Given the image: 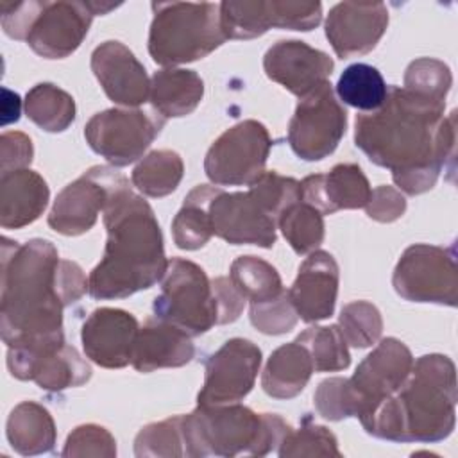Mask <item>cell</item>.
I'll list each match as a JSON object with an SVG mask.
<instances>
[{
  "label": "cell",
  "instance_id": "16",
  "mask_svg": "<svg viewBox=\"0 0 458 458\" xmlns=\"http://www.w3.org/2000/svg\"><path fill=\"white\" fill-rule=\"evenodd\" d=\"M122 177L120 172L109 166L89 168L57 193L48 215V225L64 236H79L89 231Z\"/></svg>",
  "mask_w": 458,
  "mask_h": 458
},
{
  "label": "cell",
  "instance_id": "13",
  "mask_svg": "<svg viewBox=\"0 0 458 458\" xmlns=\"http://www.w3.org/2000/svg\"><path fill=\"white\" fill-rule=\"evenodd\" d=\"M7 369L21 381H34L48 392L81 386L91 377L89 363L64 338L9 347Z\"/></svg>",
  "mask_w": 458,
  "mask_h": 458
},
{
  "label": "cell",
  "instance_id": "9",
  "mask_svg": "<svg viewBox=\"0 0 458 458\" xmlns=\"http://www.w3.org/2000/svg\"><path fill=\"white\" fill-rule=\"evenodd\" d=\"M392 284L397 295L406 301L456 306L458 268L454 247L410 245L394 268Z\"/></svg>",
  "mask_w": 458,
  "mask_h": 458
},
{
  "label": "cell",
  "instance_id": "38",
  "mask_svg": "<svg viewBox=\"0 0 458 458\" xmlns=\"http://www.w3.org/2000/svg\"><path fill=\"white\" fill-rule=\"evenodd\" d=\"M181 417L182 415H174L141 428L134 438V454L140 458L186 456L181 431Z\"/></svg>",
  "mask_w": 458,
  "mask_h": 458
},
{
  "label": "cell",
  "instance_id": "32",
  "mask_svg": "<svg viewBox=\"0 0 458 458\" xmlns=\"http://www.w3.org/2000/svg\"><path fill=\"white\" fill-rule=\"evenodd\" d=\"M388 86L377 68L354 63L344 70L336 82V95L342 102L360 111H376L386 100Z\"/></svg>",
  "mask_w": 458,
  "mask_h": 458
},
{
  "label": "cell",
  "instance_id": "50",
  "mask_svg": "<svg viewBox=\"0 0 458 458\" xmlns=\"http://www.w3.org/2000/svg\"><path fill=\"white\" fill-rule=\"evenodd\" d=\"M4 100H2V125H7L11 122H18L20 111H21V100L20 95L4 88L2 89Z\"/></svg>",
  "mask_w": 458,
  "mask_h": 458
},
{
  "label": "cell",
  "instance_id": "49",
  "mask_svg": "<svg viewBox=\"0 0 458 458\" xmlns=\"http://www.w3.org/2000/svg\"><path fill=\"white\" fill-rule=\"evenodd\" d=\"M88 290V279L82 268L70 259H59L57 265V293L64 306L79 301Z\"/></svg>",
  "mask_w": 458,
  "mask_h": 458
},
{
  "label": "cell",
  "instance_id": "37",
  "mask_svg": "<svg viewBox=\"0 0 458 458\" xmlns=\"http://www.w3.org/2000/svg\"><path fill=\"white\" fill-rule=\"evenodd\" d=\"M338 329L347 345L363 349L381 338L383 318L379 310L367 301H352L345 304L338 317Z\"/></svg>",
  "mask_w": 458,
  "mask_h": 458
},
{
  "label": "cell",
  "instance_id": "4",
  "mask_svg": "<svg viewBox=\"0 0 458 458\" xmlns=\"http://www.w3.org/2000/svg\"><path fill=\"white\" fill-rule=\"evenodd\" d=\"M456 401V372L451 358L424 354L413 361L403 386L361 426L369 435L383 440L442 442L454 429Z\"/></svg>",
  "mask_w": 458,
  "mask_h": 458
},
{
  "label": "cell",
  "instance_id": "3",
  "mask_svg": "<svg viewBox=\"0 0 458 458\" xmlns=\"http://www.w3.org/2000/svg\"><path fill=\"white\" fill-rule=\"evenodd\" d=\"M57 265V249L48 240L18 245L2 238L0 324L7 347L64 336Z\"/></svg>",
  "mask_w": 458,
  "mask_h": 458
},
{
  "label": "cell",
  "instance_id": "42",
  "mask_svg": "<svg viewBox=\"0 0 458 458\" xmlns=\"http://www.w3.org/2000/svg\"><path fill=\"white\" fill-rule=\"evenodd\" d=\"M249 317L252 326L265 335H283L292 331L297 324V313L286 290L270 301L250 304Z\"/></svg>",
  "mask_w": 458,
  "mask_h": 458
},
{
  "label": "cell",
  "instance_id": "19",
  "mask_svg": "<svg viewBox=\"0 0 458 458\" xmlns=\"http://www.w3.org/2000/svg\"><path fill=\"white\" fill-rule=\"evenodd\" d=\"M333 66L335 63L326 52L297 39L277 41L263 57L267 77L299 98L326 82Z\"/></svg>",
  "mask_w": 458,
  "mask_h": 458
},
{
  "label": "cell",
  "instance_id": "26",
  "mask_svg": "<svg viewBox=\"0 0 458 458\" xmlns=\"http://www.w3.org/2000/svg\"><path fill=\"white\" fill-rule=\"evenodd\" d=\"M204 97V82L186 68H163L150 79V104L163 118H179L195 111Z\"/></svg>",
  "mask_w": 458,
  "mask_h": 458
},
{
  "label": "cell",
  "instance_id": "41",
  "mask_svg": "<svg viewBox=\"0 0 458 458\" xmlns=\"http://www.w3.org/2000/svg\"><path fill=\"white\" fill-rule=\"evenodd\" d=\"M451 84H453V75L449 66L431 57H420L411 61L404 73L406 89L438 102H445Z\"/></svg>",
  "mask_w": 458,
  "mask_h": 458
},
{
  "label": "cell",
  "instance_id": "22",
  "mask_svg": "<svg viewBox=\"0 0 458 458\" xmlns=\"http://www.w3.org/2000/svg\"><path fill=\"white\" fill-rule=\"evenodd\" d=\"M338 265L326 250H313L299 267L288 299L301 320L311 324L329 318L338 293Z\"/></svg>",
  "mask_w": 458,
  "mask_h": 458
},
{
  "label": "cell",
  "instance_id": "8",
  "mask_svg": "<svg viewBox=\"0 0 458 458\" xmlns=\"http://www.w3.org/2000/svg\"><path fill=\"white\" fill-rule=\"evenodd\" d=\"M154 317L190 336H199L218 324V308L211 281L193 261L172 258L152 304Z\"/></svg>",
  "mask_w": 458,
  "mask_h": 458
},
{
  "label": "cell",
  "instance_id": "1",
  "mask_svg": "<svg viewBox=\"0 0 458 458\" xmlns=\"http://www.w3.org/2000/svg\"><path fill=\"white\" fill-rule=\"evenodd\" d=\"M444 107L445 102L390 86L379 109L356 116L354 143L392 172L399 191L420 195L435 186L442 168L454 174L456 111L444 116Z\"/></svg>",
  "mask_w": 458,
  "mask_h": 458
},
{
  "label": "cell",
  "instance_id": "31",
  "mask_svg": "<svg viewBox=\"0 0 458 458\" xmlns=\"http://www.w3.org/2000/svg\"><path fill=\"white\" fill-rule=\"evenodd\" d=\"M184 174L182 159L177 152L161 148L148 152L132 170V184L147 197H165L179 186Z\"/></svg>",
  "mask_w": 458,
  "mask_h": 458
},
{
  "label": "cell",
  "instance_id": "21",
  "mask_svg": "<svg viewBox=\"0 0 458 458\" xmlns=\"http://www.w3.org/2000/svg\"><path fill=\"white\" fill-rule=\"evenodd\" d=\"M91 70L114 104L138 107L150 97L145 66L120 41H104L91 54Z\"/></svg>",
  "mask_w": 458,
  "mask_h": 458
},
{
  "label": "cell",
  "instance_id": "30",
  "mask_svg": "<svg viewBox=\"0 0 458 458\" xmlns=\"http://www.w3.org/2000/svg\"><path fill=\"white\" fill-rule=\"evenodd\" d=\"M25 114L47 132H63L75 120V102L55 84L39 82L25 95Z\"/></svg>",
  "mask_w": 458,
  "mask_h": 458
},
{
  "label": "cell",
  "instance_id": "24",
  "mask_svg": "<svg viewBox=\"0 0 458 458\" xmlns=\"http://www.w3.org/2000/svg\"><path fill=\"white\" fill-rule=\"evenodd\" d=\"M191 336L159 318H148L140 327L131 365L138 372H152L165 367H182L195 356Z\"/></svg>",
  "mask_w": 458,
  "mask_h": 458
},
{
  "label": "cell",
  "instance_id": "20",
  "mask_svg": "<svg viewBox=\"0 0 458 458\" xmlns=\"http://www.w3.org/2000/svg\"><path fill=\"white\" fill-rule=\"evenodd\" d=\"M140 326L134 315L120 308H97L82 324L81 340L86 356L104 369L131 363Z\"/></svg>",
  "mask_w": 458,
  "mask_h": 458
},
{
  "label": "cell",
  "instance_id": "18",
  "mask_svg": "<svg viewBox=\"0 0 458 458\" xmlns=\"http://www.w3.org/2000/svg\"><path fill=\"white\" fill-rule=\"evenodd\" d=\"M388 25L383 2H340L326 20V36L342 59L370 52Z\"/></svg>",
  "mask_w": 458,
  "mask_h": 458
},
{
  "label": "cell",
  "instance_id": "12",
  "mask_svg": "<svg viewBox=\"0 0 458 458\" xmlns=\"http://www.w3.org/2000/svg\"><path fill=\"white\" fill-rule=\"evenodd\" d=\"M347 127V111L336 100L329 81L299 98L288 125V143L304 161L327 157L340 143Z\"/></svg>",
  "mask_w": 458,
  "mask_h": 458
},
{
  "label": "cell",
  "instance_id": "33",
  "mask_svg": "<svg viewBox=\"0 0 458 458\" xmlns=\"http://www.w3.org/2000/svg\"><path fill=\"white\" fill-rule=\"evenodd\" d=\"M229 279L250 302L270 301L284 292L277 270L258 256H240L233 261Z\"/></svg>",
  "mask_w": 458,
  "mask_h": 458
},
{
  "label": "cell",
  "instance_id": "40",
  "mask_svg": "<svg viewBox=\"0 0 458 458\" xmlns=\"http://www.w3.org/2000/svg\"><path fill=\"white\" fill-rule=\"evenodd\" d=\"M252 199L277 222L279 215L292 204L302 200L301 182L277 172H265L249 186Z\"/></svg>",
  "mask_w": 458,
  "mask_h": 458
},
{
  "label": "cell",
  "instance_id": "25",
  "mask_svg": "<svg viewBox=\"0 0 458 458\" xmlns=\"http://www.w3.org/2000/svg\"><path fill=\"white\" fill-rule=\"evenodd\" d=\"M48 186L34 170L21 168L0 177V225L20 229L39 218L48 204Z\"/></svg>",
  "mask_w": 458,
  "mask_h": 458
},
{
  "label": "cell",
  "instance_id": "27",
  "mask_svg": "<svg viewBox=\"0 0 458 458\" xmlns=\"http://www.w3.org/2000/svg\"><path fill=\"white\" fill-rule=\"evenodd\" d=\"M315 372L310 352L297 340L277 347L261 374L263 390L276 399L299 395Z\"/></svg>",
  "mask_w": 458,
  "mask_h": 458
},
{
  "label": "cell",
  "instance_id": "23",
  "mask_svg": "<svg viewBox=\"0 0 458 458\" xmlns=\"http://www.w3.org/2000/svg\"><path fill=\"white\" fill-rule=\"evenodd\" d=\"M370 193L369 179L354 163H340L327 174L308 175L301 181L302 200L322 215H331L338 209L365 208Z\"/></svg>",
  "mask_w": 458,
  "mask_h": 458
},
{
  "label": "cell",
  "instance_id": "6",
  "mask_svg": "<svg viewBox=\"0 0 458 458\" xmlns=\"http://www.w3.org/2000/svg\"><path fill=\"white\" fill-rule=\"evenodd\" d=\"M2 29L41 57L63 59L86 38L95 16L91 2H2Z\"/></svg>",
  "mask_w": 458,
  "mask_h": 458
},
{
  "label": "cell",
  "instance_id": "11",
  "mask_svg": "<svg viewBox=\"0 0 458 458\" xmlns=\"http://www.w3.org/2000/svg\"><path fill=\"white\" fill-rule=\"evenodd\" d=\"M165 120L156 111L113 107L89 118L84 138L91 150L113 166H125L143 156L161 132Z\"/></svg>",
  "mask_w": 458,
  "mask_h": 458
},
{
  "label": "cell",
  "instance_id": "29",
  "mask_svg": "<svg viewBox=\"0 0 458 458\" xmlns=\"http://www.w3.org/2000/svg\"><path fill=\"white\" fill-rule=\"evenodd\" d=\"M216 186L199 184L184 199L182 208L172 222L174 242L179 249L195 250L208 243L213 234L208 204L215 195Z\"/></svg>",
  "mask_w": 458,
  "mask_h": 458
},
{
  "label": "cell",
  "instance_id": "15",
  "mask_svg": "<svg viewBox=\"0 0 458 458\" xmlns=\"http://www.w3.org/2000/svg\"><path fill=\"white\" fill-rule=\"evenodd\" d=\"M259 367L261 351L256 344L245 338L227 340L206 361L197 403L215 406L242 401L252 390Z\"/></svg>",
  "mask_w": 458,
  "mask_h": 458
},
{
  "label": "cell",
  "instance_id": "44",
  "mask_svg": "<svg viewBox=\"0 0 458 458\" xmlns=\"http://www.w3.org/2000/svg\"><path fill=\"white\" fill-rule=\"evenodd\" d=\"M315 408L327 420L354 417V399L347 377L324 379L315 392Z\"/></svg>",
  "mask_w": 458,
  "mask_h": 458
},
{
  "label": "cell",
  "instance_id": "47",
  "mask_svg": "<svg viewBox=\"0 0 458 458\" xmlns=\"http://www.w3.org/2000/svg\"><path fill=\"white\" fill-rule=\"evenodd\" d=\"M34 148L27 134L9 131L0 136V168L2 174L27 168L32 161Z\"/></svg>",
  "mask_w": 458,
  "mask_h": 458
},
{
  "label": "cell",
  "instance_id": "46",
  "mask_svg": "<svg viewBox=\"0 0 458 458\" xmlns=\"http://www.w3.org/2000/svg\"><path fill=\"white\" fill-rule=\"evenodd\" d=\"M365 209H367V215L372 220L388 224V222H394V220H397L404 215L406 199L397 188L388 186V184H381V186L372 190Z\"/></svg>",
  "mask_w": 458,
  "mask_h": 458
},
{
  "label": "cell",
  "instance_id": "10",
  "mask_svg": "<svg viewBox=\"0 0 458 458\" xmlns=\"http://www.w3.org/2000/svg\"><path fill=\"white\" fill-rule=\"evenodd\" d=\"M272 140L258 120H243L222 132L204 157V172L218 186H250L265 174Z\"/></svg>",
  "mask_w": 458,
  "mask_h": 458
},
{
  "label": "cell",
  "instance_id": "36",
  "mask_svg": "<svg viewBox=\"0 0 458 458\" xmlns=\"http://www.w3.org/2000/svg\"><path fill=\"white\" fill-rule=\"evenodd\" d=\"M220 27L225 39H252L270 27L268 2H222Z\"/></svg>",
  "mask_w": 458,
  "mask_h": 458
},
{
  "label": "cell",
  "instance_id": "14",
  "mask_svg": "<svg viewBox=\"0 0 458 458\" xmlns=\"http://www.w3.org/2000/svg\"><path fill=\"white\" fill-rule=\"evenodd\" d=\"M413 365L410 349L397 338L381 340L347 377L354 399V417L363 422L406 381Z\"/></svg>",
  "mask_w": 458,
  "mask_h": 458
},
{
  "label": "cell",
  "instance_id": "17",
  "mask_svg": "<svg viewBox=\"0 0 458 458\" xmlns=\"http://www.w3.org/2000/svg\"><path fill=\"white\" fill-rule=\"evenodd\" d=\"M213 234L233 245L272 247L277 222L252 199L249 191L227 193L216 188L208 204Z\"/></svg>",
  "mask_w": 458,
  "mask_h": 458
},
{
  "label": "cell",
  "instance_id": "43",
  "mask_svg": "<svg viewBox=\"0 0 458 458\" xmlns=\"http://www.w3.org/2000/svg\"><path fill=\"white\" fill-rule=\"evenodd\" d=\"M61 454L66 458H79V456L113 458L116 456V442L106 428L97 424H82L68 435Z\"/></svg>",
  "mask_w": 458,
  "mask_h": 458
},
{
  "label": "cell",
  "instance_id": "28",
  "mask_svg": "<svg viewBox=\"0 0 458 458\" xmlns=\"http://www.w3.org/2000/svg\"><path fill=\"white\" fill-rule=\"evenodd\" d=\"M5 433L11 447L23 456L50 453L55 445L54 419L45 406L34 401H23L14 406L9 413Z\"/></svg>",
  "mask_w": 458,
  "mask_h": 458
},
{
  "label": "cell",
  "instance_id": "7",
  "mask_svg": "<svg viewBox=\"0 0 458 458\" xmlns=\"http://www.w3.org/2000/svg\"><path fill=\"white\" fill-rule=\"evenodd\" d=\"M148 32L150 57L166 68L209 55L225 36L220 27V4L154 2Z\"/></svg>",
  "mask_w": 458,
  "mask_h": 458
},
{
  "label": "cell",
  "instance_id": "2",
  "mask_svg": "<svg viewBox=\"0 0 458 458\" xmlns=\"http://www.w3.org/2000/svg\"><path fill=\"white\" fill-rule=\"evenodd\" d=\"M107 242L104 258L91 270L88 292L93 299H123L163 279V234L148 202L134 193L122 177L104 208Z\"/></svg>",
  "mask_w": 458,
  "mask_h": 458
},
{
  "label": "cell",
  "instance_id": "34",
  "mask_svg": "<svg viewBox=\"0 0 458 458\" xmlns=\"http://www.w3.org/2000/svg\"><path fill=\"white\" fill-rule=\"evenodd\" d=\"M277 227L297 254L313 252L324 242V215L304 200L288 206L279 215Z\"/></svg>",
  "mask_w": 458,
  "mask_h": 458
},
{
  "label": "cell",
  "instance_id": "48",
  "mask_svg": "<svg viewBox=\"0 0 458 458\" xmlns=\"http://www.w3.org/2000/svg\"><path fill=\"white\" fill-rule=\"evenodd\" d=\"M211 288L218 308V324L234 322L243 311L247 299L242 295V292L234 286V283L229 277L211 279Z\"/></svg>",
  "mask_w": 458,
  "mask_h": 458
},
{
  "label": "cell",
  "instance_id": "5",
  "mask_svg": "<svg viewBox=\"0 0 458 458\" xmlns=\"http://www.w3.org/2000/svg\"><path fill=\"white\" fill-rule=\"evenodd\" d=\"M292 426L276 413H256L250 408L229 403L199 404L181 417L186 456H265L272 453Z\"/></svg>",
  "mask_w": 458,
  "mask_h": 458
},
{
  "label": "cell",
  "instance_id": "35",
  "mask_svg": "<svg viewBox=\"0 0 458 458\" xmlns=\"http://www.w3.org/2000/svg\"><path fill=\"white\" fill-rule=\"evenodd\" d=\"M295 340L306 347L317 372L344 370L351 363V354L338 326H313Z\"/></svg>",
  "mask_w": 458,
  "mask_h": 458
},
{
  "label": "cell",
  "instance_id": "39",
  "mask_svg": "<svg viewBox=\"0 0 458 458\" xmlns=\"http://www.w3.org/2000/svg\"><path fill=\"white\" fill-rule=\"evenodd\" d=\"M281 458L292 456H342L336 437L318 424L306 420L299 429H290L277 447Z\"/></svg>",
  "mask_w": 458,
  "mask_h": 458
},
{
  "label": "cell",
  "instance_id": "45",
  "mask_svg": "<svg viewBox=\"0 0 458 458\" xmlns=\"http://www.w3.org/2000/svg\"><path fill=\"white\" fill-rule=\"evenodd\" d=\"M272 27L290 30H311L322 20L320 2H268Z\"/></svg>",
  "mask_w": 458,
  "mask_h": 458
}]
</instances>
